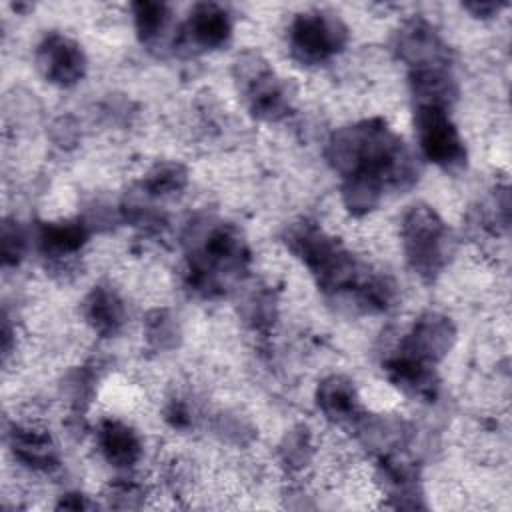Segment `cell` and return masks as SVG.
<instances>
[{
    "mask_svg": "<svg viewBox=\"0 0 512 512\" xmlns=\"http://www.w3.org/2000/svg\"><path fill=\"white\" fill-rule=\"evenodd\" d=\"M86 238L88 232L80 220L48 222L40 230V246L52 258H68L84 246Z\"/></svg>",
    "mask_w": 512,
    "mask_h": 512,
    "instance_id": "obj_16",
    "label": "cell"
},
{
    "mask_svg": "<svg viewBox=\"0 0 512 512\" xmlns=\"http://www.w3.org/2000/svg\"><path fill=\"white\" fill-rule=\"evenodd\" d=\"M416 132L424 156L444 170L462 168L466 148L458 128L448 116V108L416 106Z\"/></svg>",
    "mask_w": 512,
    "mask_h": 512,
    "instance_id": "obj_6",
    "label": "cell"
},
{
    "mask_svg": "<svg viewBox=\"0 0 512 512\" xmlns=\"http://www.w3.org/2000/svg\"><path fill=\"white\" fill-rule=\"evenodd\" d=\"M146 338L156 350H166L176 346L178 326L168 310H154L146 316Z\"/></svg>",
    "mask_w": 512,
    "mask_h": 512,
    "instance_id": "obj_20",
    "label": "cell"
},
{
    "mask_svg": "<svg viewBox=\"0 0 512 512\" xmlns=\"http://www.w3.org/2000/svg\"><path fill=\"white\" fill-rule=\"evenodd\" d=\"M454 340L456 330L450 318L436 312H426L400 340L398 354L422 360L426 364H436L450 352Z\"/></svg>",
    "mask_w": 512,
    "mask_h": 512,
    "instance_id": "obj_8",
    "label": "cell"
},
{
    "mask_svg": "<svg viewBox=\"0 0 512 512\" xmlns=\"http://www.w3.org/2000/svg\"><path fill=\"white\" fill-rule=\"evenodd\" d=\"M186 244L190 286L204 296L222 294L246 270L248 248L230 224L198 220L190 226Z\"/></svg>",
    "mask_w": 512,
    "mask_h": 512,
    "instance_id": "obj_2",
    "label": "cell"
},
{
    "mask_svg": "<svg viewBox=\"0 0 512 512\" xmlns=\"http://www.w3.org/2000/svg\"><path fill=\"white\" fill-rule=\"evenodd\" d=\"M26 248V238L16 222L6 220L2 226V260L4 264H18Z\"/></svg>",
    "mask_w": 512,
    "mask_h": 512,
    "instance_id": "obj_21",
    "label": "cell"
},
{
    "mask_svg": "<svg viewBox=\"0 0 512 512\" xmlns=\"http://www.w3.org/2000/svg\"><path fill=\"white\" fill-rule=\"evenodd\" d=\"M312 454H314V442L308 428L300 426L286 434L282 444V462L286 464L288 470L292 472L302 470L304 466L310 464Z\"/></svg>",
    "mask_w": 512,
    "mask_h": 512,
    "instance_id": "obj_19",
    "label": "cell"
},
{
    "mask_svg": "<svg viewBox=\"0 0 512 512\" xmlns=\"http://www.w3.org/2000/svg\"><path fill=\"white\" fill-rule=\"evenodd\" d=\"M396 52L412 70L448 64V52L438 32L422 18L408 20L396 34Z\"/></svg>",
    "mask_w": 512,
    "mask_h": 512,
    "instance_id": "obj_10",
    "label": "cell"
},
{
    "mask_svg": "<svg viewBox=\"0 0 512 512\" xmlns=\"http://www.w3.org/2000/svg\"><path fill=\"white\" fill-rule=\"evenodd\" d=\"M84 318L94 332L112 336L122 328L126 308L122 298L110 286H96L84 300Z\"/></svg>",
    "mask_w": 512,
    "mask_h": 512,
    "instance_id": "obj_15",
    "label": "cell"
},
{
    "mask_svg": "<svg viewBox=\"0 0 512 512\" xmlns=\"http://www.w3.org/2000/svg\"><path fill=\"white\" fill-rule=\"evenodd\" d=\"M10 448L18 462L32 470H52L58 466V450L50 432L34 422H18L10 428Z\"/></svg>",
    "mask_w": 512,
    "mask_h": 512,
    "instance_id": "obj_11",
    "label": "cell"
},
{
    "mask_svg": "<svg viewBox=\"0 0 512 512\" xmlns=\"http://www.w3.org/2000/svg\"><path fill=\"white\" fill-rule=\"evenodd\" d=\"M502 6L504 4H500V2H470V4H464V8L468 12H472L474 16H478V18H490V16L498 14Z\"/></svg>",
    "mask_w": 512,
    "mask_h": 512,
    "instance_id": "obj_22",
    "label": "cell"
},
{
    "mask_svg": "<svg viewBox=\"0 0 512 512\" xmlns=\"http://www.w3.org/2000/svg\"><path fill=\"white\" fill-rule=\"evenodd\" d=\"M188 182V172L178 162H162L144 178V190L150 196H168L182 190Z\"/></svg>",
    "mask_w": 512,
    "mask_h": 512,
    "instance_id": "obj_18",
    "label": "cell"
},
{
    "mask_svg": "<svg viewBox=\"0 0 512 512\" xmlns=\"http://www.w3.org/2000/svg\"><path fill=\"white\" fill-rule=\"evenodd\" d=\"M386 372L390 380L408 394H414L426 400H432L436 394L438 382H436L432 364H426L422 360L396 352L392 358L386 360Z\"/></svg>",
    "mask_w": 512,
    "mask_h": 512,
    "instance_id": "obj_14",
    "label": "cell"
},
{
    "mask_svg": "<svg viewBox=\"0 0 512 512\" xmlns=\"http://www.w3.org/2000/svg\"><path fill=\"white\" fill-rule=\"evenodd\" d=\"M234 76L250 112L262 120H280L290 110L288 86L274 76L264 58L242 54L234 64Z\"/></svg>",
    "mask_w": 512,
    "mask_h": 512,
    "instance_id": "obj_4",
    "label": "cell"
},
{
    "mask_svg": "<svg viewBox=\"0 0 512 512\" xmlns=\"http://www.w3.org/2000/svg\"><path fill=\"white\" fill-rule=\"evenodd\" d=\"M136 32L146 44H156L164 38L170 26V10L162 2H136L132 4Z\"/></svg>",
    "mask_w": 512,
    "mask_h": 512,
    "instance_id": "obj_17",
    "label": "cell"
},
{
    "mask_svg": "<svg viewBox=\"0 0 512 512\" xmlns=\"http://www.w3.org/2000/svg\"><path fill=\"white\" fill-rule=\"evenodd\" d=\"M402 248L410 268L430 280L446 264L450 250L448 228L442 218L426 204H414L400 224Z\"/></svg>",
    "mask_w": 512,
    "mask_h": 512,
    "instance_id": "obj_3",
    "label": "cell"
},
{
    "mask_svg": "<svg viewBox=\"0 0 512 512\" xmlns=\"http://www.w3.org/2000/svg\"><path fill=\"white\" fill-rule=\"evenodd\" d=\"M316 404L320 412L336 424H356L362 418V406L354 384L346 376H328L318 384Z\"/></svg>",
    "mask_w": 512,
    "mask_h": 512,
    "instance_id": "obj_13",
    "label": "cell"
},
{
    "mask_svg": "<svg viewBox=\"0 0 512 512\" xmlns=\"http://www.w3.org/2000/svg\"><path fill=\"white\" fill-rule=\"evenodd\" d=\"M98 448L104 460L114 468H132L142 456V442L138 434L118 418H104L96 432Z\"/></svg>",
    "mask_w": 512,
    "mask_h": 512,
    "instance_id": "obj_12",
    "label": "cell"
},
{
    "mask_svg": "<svg viewBox=\"0 0 512 512\" xmlns=\"http://www.w3.org/2000/svg\"><path fill=\"white\" fill-rule=\"evenodd\" d=\"M328 162L342 176L344 204L356 216L376 208L386 186L408 188L418 174L410 150L380 118L340 128L328 142Z\"/></svg>",
    "mask_w": 512,
    "mask_h": 512,
    "instance_id": "obj_1",
    "label": "cell"
},
{
    "mask_svg": "<svg viewBox=\"0 0 512 512\" xmlns=\"http://www.w3.org/2000/svg\"><path fill=\"white\" fill-rule=\"evenodd\" d=\"M348 40V30L340 18L328 12L298 14L288 32L292 56L302 64H322L338 54Z\"/></svg>",
    "mask_w": 512,
    "mask_h": 512,
    "instance_id": "obj_5",
    "label": "cell"
},
{
    "mask_svg": "<svg viewBox=\"0 0 512 512\" xmlns=\"http://www.w3.org/2000/svg\"><path fill=\"white\" fill-rule=\"evenodd\" d=\"M34 58L42 76L56 86H74L86 72L82 48L72 38L58 32L42 38Z\"/></svg>",
    "mask_w": 512,
    "mask_h": 512,
    "instance_id": "obj_7",
    "label": "cell"
},
{
    "mask_svg": "<svg viewBox=\"0 0 512 512\" xmlns=\"http://www.w3.org/2000/svg\"><path fill=\"white\" fill-rule=\"evenodd\" d=\"M232 34V22L228 12L218 4H196L176 46L180 48H196V50H214L228 42Z\"/></svg>",
    "mask_w": 512,
    "mask_h": 512,
    "instance_id": "obj_9",
    "label": "cell"
}]
</instances>
